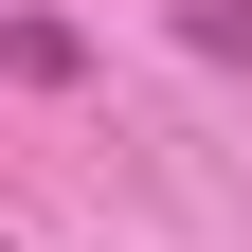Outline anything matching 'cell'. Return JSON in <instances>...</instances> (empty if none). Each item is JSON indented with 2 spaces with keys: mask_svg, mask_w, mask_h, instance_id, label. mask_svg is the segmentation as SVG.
Listing matches in <instances>:
<instances>
[{
  "mask_svg": "<svg viewBox=\"0 0 252 252\" xmlns=\"http://www.w3.org/2000/svg\"><path fill=\"white\" fill-rule=\"evenodd\" d=\"M72 72H90L72 18H0V90H72Z\"/></svg>",
  "mask_w": 252,
  "mask_h": 252,
  "instance_id": "cell-1",
  "label": "cell"
}]
</instances>
